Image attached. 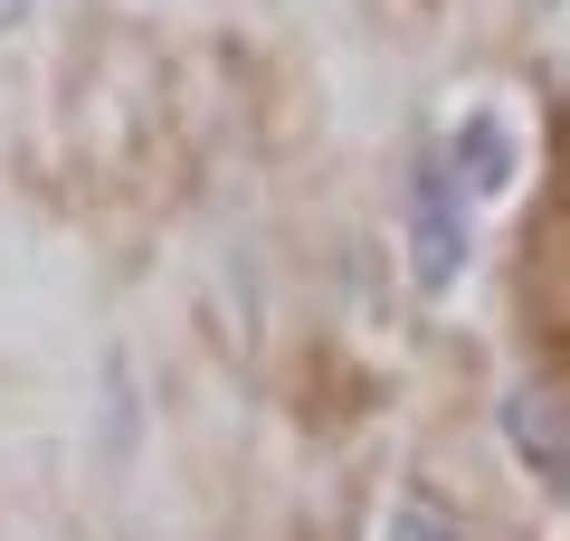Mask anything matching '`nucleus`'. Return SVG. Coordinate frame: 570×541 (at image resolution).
<instances>
[{"mask_svg":"<svg viewBox=\"0 0 570 541\" xmlns=\"http://www.w3.org/2000/svg\"><path fill=\"white\" fill-rule=\"evenodd\" d=\"M466 257H475V190L456 180L448 153H419V171H409V276H419V295H448L466 276Z\"/></svg>","mask_w":570,"mask_h":541,"instance_id":"1","label":"nucleus"},{"mask_svg":"<svg viewBox=\"0 0 570 541\" xmlns=\"http://www.w3.org/2000/svg\"><path fill=\"white\" fill-rule=\"evenodd\" d=\"M494 419H504V446H513V465H523L532 484H551V494H561V484H570V409L551 400L542 381H513Z\"/></svg>","mask_w":570,"mask_h":541,"instance_id":"2","label":"nucleus"},{"mask_svg":"<svg viewBox=\"0 0 570 541\" xmlns=\"http://www.w3.org/2000/svg\"><path fill=\"white\" fill-rule=\"evenodd\" d=\"M448 161H456V180H466L475 200H494V190L513 180V134L494 115H466V124H456V142H448Z\"/></svg>","mask_w":570,"mask_h":541,"instance_id":"3","label":"nucleus"},{"mask_svg":"<svg viewBox=\"0 0 570 541\" xmlns=\"http://www.w3.org/2000/svg\"><path fill=\"white\" fill-rule=\"evenodd\" d=\"M390 541H466V522H456L438 494H400L390 503Z\"/></svg>","mask_w":570,"mask_h":541,"instance_id":"4","label":"nucleus"},{"mask_svg":"<svg viewBox=\"0 0 570 541\" xmlns=\"http://www.w3.org/2000/svg\"><path fill=\"white\" fill-rule=\"evenodd\" d=\"M29 20V0H0V29H20Z\"/></svg>","mask_w":570,"mask_h":541,"instance_id":"5","label":"nucleus"}]
</instances>
